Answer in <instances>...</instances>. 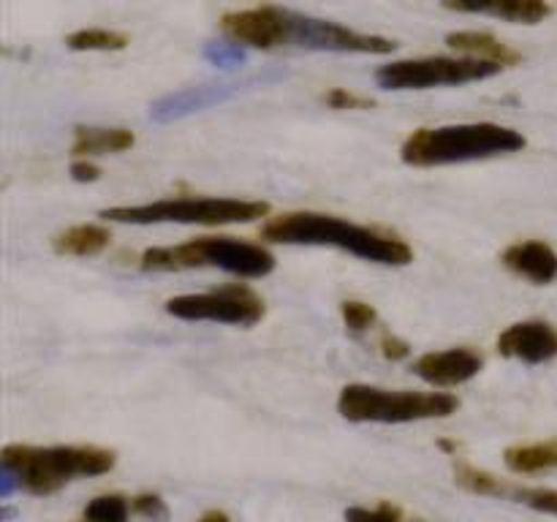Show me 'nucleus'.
<instances>
[{
	"label": "nucleus",
	"instance_id": "1",
	"mask_svg": "<svg viewBox=\"0 0 557 522\" xmlns=\"http://www.w3.org/2000/svg\"><path fill=\"white\" fill-rule=\"evenodd\" d=\"M221 30L232 41L250 49H277L299 47L313 52H343V54H389L397 44L392 38L359 33L330 20L297 14V11L277 9V5H259L223 14Z\"/></svg>",
	"mask_w": 557,
	"mask_h": 522
},
{
	"label": "nucleus",
	"instance_id": "2",
	"mask_svg": "<svg viewBox=\"0 0 557 522\" xmlns=\"http://www.w3.org/2000/svg\"><path fill=\"white\" fill-rule=\"evenodd\" d=\"M261 237L281 245H330L375 264L406 266L413 261V250L403 239L324 212H286L272 217L261 228Z\"/></svg>",
	"mask_w": 557,
	"mask_h": 522
},
{
	"label": "nucleus",
	"instance_id": "3",
	"mask_svg": "<svg viewBox=\"0 0 557 522\" xmlns=\"http://www.w3.org/2000/svg\"><path fill=\"white\" fill-rule=\"evenodd\" d=\"M528 139L515 128L498 123L444 125V128H419L403 141V163L417 169L449 166V163L484 161V158L509 156L525 150Z\"/></svg>",
	"mask_w": 557,
	"mask_h": 522
},
{
	"label": "nucleus",
	"instance_id": "4",
	"mask_svg": "<svg viewBox=\"0 0 557 522\" xmlns=\"http://www.w3.org/2000/svg\"><path fill=\"white\" fill-rule=\"evenodd\" d=\"M5 468L16 473L20 487L33 495H52L76 476H101L117 462L114 451L98 446H5L0 455Z\"/></svg>",
	"mask_w": 557,
	"mask_h": 522
},
{
	"label": "nucleus",
	"instance_id": "5",
	"mask_svg": "<svg viewBox=\"0 0 557 522\" xmlns=\"http://www.w3.org/2000/svg\"><path fill=\"white\" fill-rule=\"evenodd\" d=\"M145 272H183L196 266H218L237 277H264L275 270V256L253 243L234 237H196L174 248H150L141 253Z\"/></svg>",
	"mask_w": 557,
	"mask_h": 522
},
{
	"label": "nucleus",
	"instance_id": "6",
	"mask_svg": "<svg viewBox=\"0 0 557 522\" xmlns=\"http://www.w3.org/2000/svg\"><path fill=\"white\" fill-rule=\"evenodd\" d=\"M457 408L460 400L449 391H389L368 384H348L337 397V411L348 422H422L451 417Z\"/></svg>",
	"mask_w": 557,
	"mask_h": 522
},
{
	"label": "nucleus",
	"instance_id": "7",
	"mask_svg": "<svg viewBox=\"0 0 557 522\" xmlns=\"http://www.w3.org/2000/svg\"><path fill=\"white\" fill-rule=\"evenodd\" d=\"M270 215L267 201L248 199H161L150 204L109 207L101 217L114 223H188V226H226V223H250Z\"/></svg>",
	"mask_w": 557,
	"mask_h": 522
},
{
	"label": "nucleus",
	"instance_id": "8",
	"mask_svg": "<svg viewBox=\"0 0 557 522\" xmlns=\"http://www.w3.org/2000/svg\"><path fill=\"white\" fill-rule=\"evenodd\" d=\"M504 65L479 58H417L381 65L375 79L384 90H428V87L468 85L500 74Z\"/></svg>",
	"mask_w": 557,
	"mask_h": 522
},
{
	"label": "nucleus",
	"instance_id": "9",
	"mask_svg": "<svg viewBox=\"0 0 557 522\" xmlns=\"http://www.w3.org/2000/svg\"><path fill=\"white\" fill-rule=\"evenodd\" d=\"M166 313L180 321L253 326L264 319V299L248 286H223L207 294H183L166 302Z\"/></svg>",
	"mask_w": 557,
	"mask_h": 522
},
{
	"label": "nucleus",
	"instance_id": "10",
	"mask_svg": "<svg viewBox=\"0 0 557 522\" xmlns=\"http://www.w3.org/2000/svg\"><path fill=\"white\" fill-rule=\"evenodd\" d=\"M283 71H261V74L243 76V79H223V82H205V85L185 87V90L169 92V96L158 98L150 107V120L156 123H174V120H183L188 114L205 112V109L215 107V103L232 101L234 96L245 90H253V87L272 85V82L283 79Z\"/></svg>",
	"mask_w": 557,
	"mask_h": 522
},
{
	"label": "nucleus",
	"instance_id": "11",
	"mask_svg": "<svg viewBox=\"0 0 557 522\" xmlns=\"http://www.w3.org/2000/svg\"><path fill=\"white\" fill-rule=\"evenodd\" d=\"M498 353L525 364H542L557 357V330L549 321H520L498 335Z\"/></svg>",
	"mask_w": 557,
	"mask_h": 522
},
{
	"label": "nucleus",
	"instance_id": "12",
	"mask_svg": "<svg viewBox=\"0 0 557 522\" xmlns=\"http://www.w3.org/2000/svg\"><path fill=\"white\" fill-rule=\"evenodd\" d=\"M484 368V357L473 348H449V351H430L417 359V375L433 386H460L476 378Z\"/></svg>",
	"mask_w": 557,
	"mask_h": 522
},
{
	"label": "nucleus",
	"instance_id": "13",
	"mask_svg": "<svg viewBox=\"0 0 557 522\" xmlns=\"http://www.w3.org/2000/svg\"><path fill=\"white\" fill-rule=\"evenodd\" d=\"M504 264L515 275L547 286L557 281V253L542 239H528V243H515L504 250Z\"/></svg>",
	"mask_w": 557,
	"mask_h": 522
},
{
	"label": "nucleus",
	"instance_id": "14",
	"mask_svg": "<svg viewBox=\"0 0 557 522\" xmlns=\"http://www.w3.org/2000/svg\"><path fill=\"white\" fill-rule=\"evenodd\" d=\"M449 9L466 14H487L495 20L520 22V25H539L553 14L547 0H444Z\"/></svg>",
	"mask_w": 557,
	"mask_h": 522
},
{
	"label": "nucleus",
	"instance_id": "15",
	"mask_svg": "<svg viewBox=\"0 0 557 522\" xmlns=\"http://www.w3.org/2000/svg\"><path fill=\"white\" fill-rule=\"evenodd\" d=\"M446 44H449L455 52L468 54V58L490 60V63L498 65H517L522 60V54L517 49H511L509 44H504L500 38H495L493 33L484 30H457L446 36Z\"/></svg>",
	"mask_w": 557,
	"mask_h": 522
},
{
	"label": "nucleus",
	"instance_id": "16",
	"mask_svg": "<svg viewBox=\"0 0 557 522\" xmlns=\"http://www.w3.org/2000/svg\"><path fill=\"white\" fill-rule=\"evenodd\" d=\"M136 145V136L125 128H79L74 130V145L71 152L76 158H96V156H114L125 152Z\"/></svg>",
	"mask_w": 557,
	"mask_h": 522
},
{
	"label": "nucleus",
	"instance_id": "17",
	"mask_svg": "<svg viewBox=\"0 0 557 522\" xmlns=\"http://www.w3.org/2000/svg\"><path fill=\"white\" fill-rule=\"evenodd\" d=\"M112 243V232L98 223H79L52 239V248L58 256H98Z\"/></svg>",
	"mask_w": 557,
	"mask_h": 522
},
{
	"label": "nucleus",
	"instance_id": "18",
	"mask_svg": "<svg viewBox=\"0 0 557 522\" xmlns=\"http://www.w3.org/2000/svg\"><path fill=\"white\" fill-rule=\"evenodd\" d=\"M504 462L515 473H542L557 468V440L531 446H509Z\"/></svg>",
	"mask_w": 557,
	"mask_h": 522
},
{
	"label": "nucleus",
	"instance_id": "19",
	"mask_svg": "<svg viewBox=\"0 0 557 522\" xmlns=\"http://www.w3.org/2000/svg\"><path fill=\"white\" fill-rule=\"evenodd\" d=\"M65 47L74 52H120L128 47V36L107 27H82L65 36Z\"/></svg>",
	"mask_w": 557,
	"mask_h": 522
},
{
	"label": "nucleus",
	"instance_id": "20",
	"mask_svg": "<svg viewBox=\"0 0 557 522\" xmlns=\"http://www.w3.org/2000/svg\"><path fill=\"white\" fill-rule=\"evenodd\" d=\"M455 482L473 495H504L506 493V487L500 484V478H495L493 473H487V471H479V468H473V465H466V462H460V465L455 468Z\"/></svg>",
	"mask_w": 557,
	"mask_h": 522
},
{
	"label": "nucleus",
	"instance_id": "21",
	"mask_svg": "<svg viewBox=\"0 0 557 522\" xmlns=\"http://www.w3.org/2000/svg\"><path fill=\"white\" fill-rule=\"evenodd\" d=\"M128 500L123 495H98L87 504L85 520L87 522H128Z\"/></svg>",
	"mask_w": 557,
	"mask_h": 522
},
{
	"label": "nucleus",
	"instance_id": "22",
	"mask_svg": "<svg viewBox=\"0 0 557 522\" xmlns=\"http://www.w3.org/2000/svg\"><path fill=\"white\" fill-rule=\"evenodd\" d=\"M205 58L218 69H234V65H243L248 60V52L237 41H210L205 47Z\"/></svg>",
	"mask_w": 557,
	"mask_h": 522
},
{
	"label": "nucleus",
	"instance_id": "23",
	"mask_svg": "<svg viewBox=\"0 0 557 522\" xmlns=\"http://www.w3.org/2000/svg\"><path fill=\"white\" fill-rule=\"evenodd\" d=\"M341 315L343 324L351 332H368L370 326L379 321V313H375L373 304L359 302V299H346V302L341 304Z\"/></svg>",
	"mask_w": 557,
	"mask_h": 522
},
{
	"label": "nucleus",
	"instance_id": "24",
	"mask_svg": "<svg viewBox=\"0 0 557 522\" xmlns=\"http://www.w3.org/2000/svg\"><path fill=\"white\" fill-rule=\"evenodd\" d=\"M348 522H400V509L392 506L389 500L379 504L375 509H362V506H351L346 509Z\"/></svg>",
	"mask_w": 557,
	"mask_h": 522
},
{
	"label": "nucleus",
	"instance_id": "25",
	"mask_svg": "<svg viewBox=\"0 0 557 522\" xmlns=\"http://www.w3.org/2000/svg\"><path fill=\"white\" fill-rule=\"evenodd\" d=\"M517 500H522L525 506L536 511H547V514L557 517V489H517Z\"/></svg>",
	"mask_w": 557,
	"mask_h": 522
},
{
	"label": "nucleus",
	"instance_id": "26",
	"mask_svg": "<svg viewBox=\"0 0 557 522\" xmlns=\"http://www.w3.org/2000/svg\"><path fill=\"white\" fill-rule=\"evenodd\" d=\"M324 103L330 109H370L375 107L373 98H364V96H357V92L346 90V87H335V90H330L324 96Z\"/></svg>",
	"mask_w": 557,
	"mask_h": 522
},
{
	"label": "nucleus",
	"instance_id": "27",
	"mask_svg": "<svg viewBox=\"0 0 557 522\" xmlns=\"http://www.w3.org/2000/svg\"><path fill=\"white\" fill-rule=\"evenodd\" d=\"M134 511L139 517H145V520H152V522H166L169 520V509L166 504H163L158 495H136L134 498Z\"/></svg>",
	"mask_w": 557,
	"mask_h": 522
},
{
	"label": "nucleus",
	"instance_id": "28",
	"mask_svg": "<svg viewBox=\"0 0 557 522\" xmlns=\"http://www.w3.org/2000/svg\"><path fill=\"white\" fill-rule=\"evenodd\" d=\"M381 353H384L389 362H403V359L411 357V346H408L403 337L384 335V337H381Z\"/></svg>",
	"mask_w": 557,
	"mask_h": 522
},
{
	"label": "nucleus",
	"instance_id": "29",
	"mask_svg": "<svg viewBox=\"0 0 557 522\" xmlns=\"http://www.w3.org/2000/svg\"><path fill=\"white\" fill-rule=\"evenodd\" d=\"M71 177H74L76 183H96V179L101 177V169H98L96 163L87 161V158H79V161L71 163Z\"/></svg>",
	"mask_w": 557,
	"mask_h": 522
},
{
	"label": "nucleus",
	"instance_id": "30",
	"mask_svg": "<svg viewBox=\"0 0 557 522\" xmlns=\"http://www.w3.org/2000/svg\"><path fill=\"white\" fill-rule=\"evenodd\" d=\"M196 522H232V520H228V514H223V511H207V514H201Z\"/></svg>",
	"mask_w": 557,
	"mask_h": 522
},
{
	"label": "nucleus",
	"instance_id": "31",
	"mask_svg": "<svg viewBox=\"0 0 557 522\" xmlns=\"http://www.w3.org/2000/svg\"><path fill=\"white\" fill-rule=\"evenodd\" d=\"M438 446L444 451H449V455H457V444H455V440H438Z\"/></svg>",
	"mask_w": 557,
	"mask_h": 522
}]
</instances>
